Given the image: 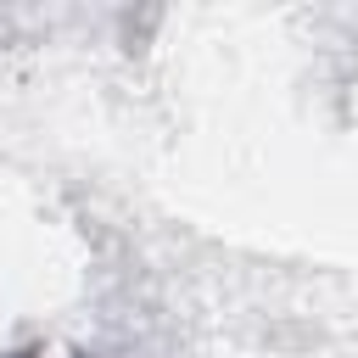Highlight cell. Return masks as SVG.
Masks as SVG:
<instances>
[{"mask_svg": "<svg viewBox=\"0 0 358 358\" xmlns=\"http://www.w3.org/2000/svg\"><path fill=\"white\" fill-rule=\"evenodd\" d=\"M17 358H39V352H17Z\"/></svg>", "mask_w": 358, "mask_h": 358, "instance_id": "cell-1", "label": "cell"}]
</instances>
